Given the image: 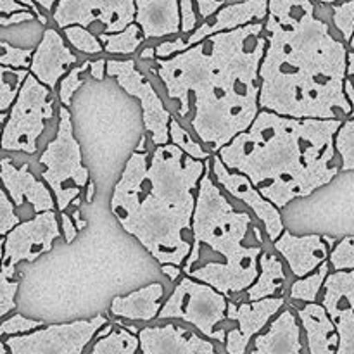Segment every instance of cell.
Listing matches in <instances>:
<instances>
[{
    "instance_id": "cell-1",
    "label": "cell",
    "mask_w": 354,
    "mask_h": 354,
    "mask_svg": "<svg viewBox=\"0 0 354 354\" xmlns=\"http://www.w3.org/2000/svg\"><path fill=\"white\" fill-rule=\"evenodd\" d=\"M265 21L220 31L169 57H156L161 80L178 116L211 152L230 144L261 111L259 68L265 57Z\"/></svg>"
},
{
    "instance_id": "cell-2",
    "label": "cell",
    "mask_w": 354,
    "mask_h": 354,
    "mask_svg": "<svg viewBox=\"0 0 354 354\" xmlns=\"http://www.w3.org/2000/svg\"><path fill=\"white\" fill-rule=\"evenodd\" d=\"M315 3L268 2L259 106L283 116L346 120L351 114L344 90L349 45L317 16Z\"/></svg>"
},
{
    "instance_id": "cell-3",
    "label": "cell",
    "mask_w": 354,
    "mask_h": 354,
    "mask_svg": "<svg viewBox=\"0 0 354 354\" xmlns=\"http://www.w3.org/2000/svg\"><path fill=\"white\" fill-rule=\"evenodd\" d=\"M206 161L173 142L156 145L152 156L135 149L111 197V211L159 263L185 265L192 249L197 190Z\"/></svg>"
},
{
    "instance_id": "cell-4",
    "label": "cell",
    "mask_w": 354,
    "mask_h": 354,
    "mask_svg": "<svg viewBox=\"0 0 354 354\" xmlns=\"http://www.w3.org/2000/svg\"><path fill=\"white\" fill-rule=\"evenodd\" d=\"M342 121L261 109L254 123L218 154L228 168L248 175L266 199L283 209L339 175L335 133Z\"/></svg>"
},
{
    "instance_id": "cell-5",
    "label": "cell",
    "mask_w": 354,
    "mask_h": 354,
    "mask_svg": "<svg viewBox=\"0 0 354 354\" xmlns=\"http://www.w3.org/2000/svg\"><path fill=\"white\" fill-rule=\"evenodd\" d=\"M211 158L197 190L192 221V249L183 273L216 287L230 297L245 292L259 275L261 245H245L251 214L237 211L209 175Z\"/></svg>"
},
{
    "instance_id": "cell-6",
    "label": "cell",
    "mask_w": 354,
    "mask_h": 354,
    "mask_svg": "<svg viewBox=\"0 0 354 354\" xmlns=\"http://www.w3.org/2000/svg\"><path fill=\"white\" fill-rule=\"evenodd\" d=\"M38 161L45 166L41 178L50 187L57 203V211L62 213L76 197H80L82 190L90 182V171L83 165L82 147L73 131L71 113L68 106L59 107L57 133L41 152Z\"/></svg>"
},
{
    "instance_id": "cell-7",
    "label": "cell",
    "mask_w": 354,
    "mask_h": 354,
    "mask_svg": "<svg viewBox=\"0 0 354 354\" xmlns=\"http://www.w3.org/2000/svg\"><path fill=\"white\" fill-rule=\"evenodd\" d=\"M227 310L228 297L223 292L189 275L175 286L171 296L162 304L158 320H182L196 327L204 337L225 344L227 332L223 328L216 330V327L227 320Z\"/></svg>"
},
{
    "instance_id": "cell-8",
    "label": "cell",
    "mask_w": 354,
    "mask_h": 354,
    "mask_svg": "<svg viewBox=\"0 0 354 354\" xmlns=\"http://www.w3.org/2000/svg\"><path fill=\"white\" fill-rule=\"evenodd\" d=\"M54 113L50 88L30 71L19 95L10 106L9 118L3 123V151L35 154L37 140L45 131V121L52 120Z\"/></svg>"
},
{
    "instance_id": "cell-9",
    "label": "cell",
    "mask_w": 354,
    "mask_h": 354,
    "mask_svg": "<svg viewBox=\"0 0 354 354\" xmlns=\"http://www.w3.org/2000/svg\"><path fill=\"white\" fill-rule=\"evenodd\" d=\"M106 324L107 318L97 315L92 320L48 325L23 335H9L3 341L10 354H82Z\"/></svg>"
},
{
    "instance_id": "cell-10",
    "label": "cell",
    "mask_w": 354,
    "mask_h": 354,
    "mask_svg": "<svg viewBox=\"0 0 354 354\" xmlns=\"http://www.w3.org/2000/svg\"><path fill=\"white\" fill-rule=\"evenodd\" d=\"M107 75L116 80L128 95L135 97L142 104V120L152 144H169V123L173 116L152 83L138 71L137 62L133 59H107Z\"/></svg>"
},
{
    "instance_id": "cell-11",
    "label": "cell",
    "mask_w": 354,
    "mask_h": 354,
    "mask_svg": "<svg viewBox=\"0 0 354 354\" xmlns=\"http://www.w3.org/2000/svg\"><path fill=\"white\" fill-rule=\"evenodd\" d=\"M135 0H59L52 12L55 26H99V33H116L135 23Z\"/></svg>"
},
{
    "instance_id": "cell-12",
    "label": "cell",
    "mask_w": 354,
    "mask_h": 354,
    "mask_svg": "<svg viewBox=\"0 0 354 354\" xmlns=\"http://www.w3.org/2000/svg\"><path fill=\"white\" fill-rule=\"evenodd\" d=\"M55 211H41L28 221H21L2 237V265L16 268L19 263H33L45 252H50L61 237Z\"/></svg>"
},
{
    "instance_id": "cell-13",
    "label": "cell",
    "mask_w": 354,
    "mask_h": 354,
    "mask_svg": "<svg viewBox=\"0 0 354 354\" xmlns=\"http://www.w3.org/2000/svg\"><path fill=\"white\" fill-rule=\"evenodd\" d=\"M268 2L270 0H239V2L227 3L209 19L199 24V28L190 35H183L176 40H166L156 45V57H169L220 31L235 30L252 21H265L268 16Z\"/></svg>"
},
{
    "instance_id": "cell-14",
    "label": "cell",
    "mask_w": 354,
    "mask_h": 354,
    "mask_svg": "<svg viewBox=\"0 0 354 354\" xmlns=\"http://www.w3.org/2000/svg\"><path fill=\"white\" fill-rule=\"evenodd\" d=\"M211 171H213L214 180L218 182V185L225 190V192L230 194L235 199L242 201L245 206H249V209L258 216V220L261 221L263 227H265L266 235L272 242H275L280 235L283 234V221L280 216V209L272 203L270 199H266L261 192H259L258 187L252 183V180L248 175L241 171H235L230 169L223 161H221L220 154L213 152L211 156Z\"/></svg>"
},
{
    "instance_id": "cell-15",
    "label": "cell",
    "mask_w": 354,
    "mask_h": 354,
    "mask_svg": "<svg viewBox=\"0 0 354 354\" xmlns=\"http://www.w3.org/2000/svg\"><path fill=\"white\" fill-rule=\"evenodd\" d=\"M286 306V299L280 296L265 297V299L249 301L235 306L234 301H228L227 320L237 322L239 327L227 332L225 351L230 354H244L249 349V342L254 341L263 328L268 327L270 320L280 313Z\"/></svg>"
},
{
    "instance_id": "cell-16",
    "label": "cell",
    "mask_w": 354,
    "mask_h": 354,
    "mask_svg": "<svg viewBox=\"0 0 354 354\" xmlns=\"http://www.w3.org/2000/svg\"><path fill=\"white\" fill-rule=\"evenodd\" d=\"M322 303L339 334L337 354L354 353V268L334 270L325 280Z\"/></svg>"
},
{
    "instance_id": "cell-17",
    "label": "cell",
    "mask_w": 354,
    "mask_h": 354,
    "mask_svg": "<svg viewBox=\"0 0 354 354\" xmlns=\"http://www.w3.org/2000/svg\"><path fill=\"white\" fill-rule=\"evenodd\" d=\"M76 62H78V57L64 44V37H61L55 28H47L33 52L30 71L44 85L55 90L59 82Z\"/></svg>"
},
{
    "instance_id": "cell-18",
    "label": "cell",
    "mask_w": 354,
    "mask_h": 354,
    "mask_svg": "<svg viewBox=\"0 0 354 354\" xmlns=\"http://www.w3.org/2000/svg\"><path fill=\"white\" fill-rule=\"evenodd\" d=\"M140 351L144 354H214L213 342L199 337L185 327L175 324L162 327H145L138 332Z\"/></svg>"
},
{
    "instance_id": "cell-19",
    "label": "cell",
    "mask_w": 354,
    "mask_h": 354,
    "mask_svg": "<svg viewBox=\"0 0 354 354\" xmlns=\"http://www.w3.org/2000/svg\"><path fill=\"white\" fill-rule=\"evenodd\" d=\"M273 244L297 279L313 273L322 263L328 261L330 258V248L327 241L318 234L294 235L289 230H283V234Z\"/></svg>"
},
{
    "instance_id": "cell-20",
    "label": "cell",
    "mask_w": 354,
    "mask_h": 354,
    "mask_svg": "<svg viewBox=\"0 0 354 354\" xmlns=\"http://www.w3.org/2000/svg\"><path fill=\"white\" fill-rule=\"evenodd\" d=\"M2 182L3 189L10 196L17 207L24 203H30L35 213L50 211L57 207L55 197L50 187L44 182H38L31 173L30 165H21L19 168L14 166L9 158L2 159Z\"/></svg>"
},
{
    "instance_id": "cell-21",
    "label": "cell",
    "mask_w": 354,
    "mask_h": 354,
    "mask_svg": "<svg viewBox=\"0 0 354 354\" xmlns=\"http://www.w3.org/2000/svg\"><path fill=\"white\" fill-rule=\"evenodd\" d=\"M135 23L140 24L145 40L182 33L180 0H135Z\"/></svg>"
},
{
    "instance_id": "cell-22",
    "label": "cell",
    "mask_w": 354,
    "mask_h": 354,
    "mask_svg": "<svg viewBox=\"0 0 354 354\" xmlns=\"http://www.w3.org/2000/svg\"><path fill=\"white\" fill-rule=\"evenodd\" d=\"M297 313V311H296ZM292 310H283L270 322L268 328L254 337L251 353L258 354H299L304 346L301 342V327Z\"/></svg>"
},
{
    "instance_id": "cell-23",
    "label": "cell",
    "mask_w": 354,
    "mask_h": 354,
    "mask_svg": "<svg viewBox=\"0 0 354 354\" xmlns=\"http://www.w3.org/2000/svg\"><path fill=\"white\" fill-rule=\"evenodd\" d=\"M301 325L306 332L308 351L311 354H337L339 334L334 320L328 315L324 303H304L297 310Z\"/></svg>"
},
{
    "instance_id": "cell-24",
    "label": "cell",
    "mask_w": 354,
    "mask_h": 354,
    "mask_svg": "<svg viewBox=\"0 0 354 354\" xmlns=\"http://www.w3.org/2000/svg\"><path fill=\"white\" fill-rule=\"evenodd\" d=\"M162 296H165L162 283H149L128 296L114 297L111 303V315L131 322L158 320V315L162 308Z\"/></svg>"
},
{
    "instance_id": "cell-25",
    "label": "cell",
    "mask_w": 354,
    "mask_h": 354,
    "mask_svg": "<svg viewBox=\"0 0 354 354\" xmlns=\"http://www.w3.org/2000/svg\"><path fill=\"white\" fill-rule=\"evenodd\" d=\"M286 283V272L283 265L277 256L263 251L259 256V275L249 289H245V296L249 301L265 299V297L277 296Z\"/></svg>"
},
{
    "instance_id": "cell-26",
    "label": "cell",
    "mask_w": 354,
    "mask_h": 354,
    "mask_svg": "<svg viewBox=\"0 0 354 354\" xmlns=\"http://www.w3.org/2000/svg\"><path fill=\"white\" fill-rule=\"evenodd\" d=\"M140 349V337L138 334L128 330L127 327L118 324L114 325L113 332L106 337H100L93 341L90 348L92 354H133Z\"/></svg>"
},
{
    "instance_id": "cell-27",
    "label": "cell",
    "mask_w": 354,
    "mask_h": 354,
    "mask_svg": "<svg viewBox=\"0 0 354 354\" xmlns=\"http://www.w3.org/2000/svg\"><path fill=\"white\" fill-rule=\"evenodd\" d=\"M99 37L104 44V50L120 55H131L145 40L144 31L138 23L128 24L124 30L116 33H99Z\"/></svg>"
},
{
    "instance_id": "cell-28",
    "label": "cell",
    "mask_w": 354,
    "mask_h": 354,
    "mask_svg": "<svg viewBox=\"0 0 354 354\" xmlns=\"http://www.w3.org/2000/svg\"><path fill=\"white\" fill-rule=\"evenodd\" d=\"M330 261H325L313 273L296 280L290 286V299L301 301V303H315V301H318L325 287V280L330 275Z\"/></svg>"
},
{
    "instance_id": "cell-29",
    "label": "cell",
    "mask_w": 354,
    "mask_h": 354,
    "mask_svg": "<svg viewBox=\"0 0 354 354\" xmlns=\"http://www.w3.org/2000/svg\"><path fill=\"white\" fill-rule=\"evenodd\" d=\"M30 69L28 68H10L0 66V111H9L14 100L19 95L24 82H26Z\"/></svg>"
},
{
    "instance_id": "cell-30",
    "label": "cell",
    "mask_w": 354,
    "mask_h": 354,
    "mask_svg": "<svg viewBox=\"0 0 354 354\" xmlns=\"http://www.w3.org/2000/svg\"><path fill=\"white\" fill-rule=\"evenodd\" d=\"M64 31V37L76 50L83 52V54L95 55L100 54L104 50V44L100 40V37H97L95 33L90 31V28L82 26V24H71V26L62 28Z\"/></svg>"
},
{
    "instance_id": "cell-31",
    "label": "cell",
    "mask_w": 354,
    "mask_h": 354,
    "mask_svg": "<svg viewBox=\"0 0 354 354\" xmlns=\"http://www.w3.org/2000/svg\"><path fill=\"white\" fill-rule=\"evenodd\" d=\"M169 137H171L173 144L178 145L183 152H187L192 158L206 161V159H209L213 156V152L203 142L194 140L192 135L183 128V124L176 118H171V123H169Z\"/></svg>"
},
{
    "instance_id": "cell-32",
    "label": "cell",
    "mask_w": 354,
    "mask_h": 354,
    "mask_svg": "<svg viewBox=\"0 0 354 354\" xmlns=\"http://www.w3.org/2000/svg\"><path fill=\"white\" fill-rule=\"evenodd\" d=\"M335 149L341 158V171H354V118H346L335 133Z\"/></svg>"
},
{
    "instance_id": "cell-33",
    "label": "cell",
    "mask_w": 354,
    "mask_h": 354,
    "mask_svg": "<svg viewBox=\"0 0 354 354\" xmlns=\"http://www.w3.org/2000/svg\"><path fill=\"white\" fill-rule=\"evenodd\" d=\"M86 69H90V61L78 66H73V68L66 73L64 78L59 82V100H61L62 106H71L75 93L78 92L80 86L85 83L83 75H85Z\"/></svg>"
},
{
    "instance_id": "cell-34",
    "label": "cell",
    "mask_w": 354,
    "mask_h": 354,
    "mask_svg": "<svg viewBox=\"0 0 354 354\" xmlns=\"http://www.w3.org/2000/svg\"><path fill=\"white\" fill-rule=\"evenodd\" d=\"M16 268L2 265L0 272V317H7L10 311L16 310L17 280L14 279Z\"/></svg>"
},
{
    "instance_id": "cell-35",
    "label": "cell",
    "mask_w": 354,
    "mask_h": 354,
    "mask_svg": "<svg viewBox=\"0 0 354 354\" xmlns=\"http://www.w3.org/2000/svg\"><path fill=\"white\" fill-rule=\"evenodd\" d=\"M332 21L342 40L349 45L354 37V0H342L341 3L332 6Z\"/></svg>"
},
{
    "instance_id": "cell-36",
    "label": "cell",
    "mask_w": 354,
    "mask_h": 354,
    "mask_svg": "<svg viewBox=\"0 0 354 354\" xmlns=\"http://www.w3.org/2000/svg\"><path fill=\"white\" fill-rule=\"evenodd\" d=\"M44 327V322L40 320H31V318L24 317L21 313H14L12 317L6 318L0 324V335L2 337H9V335H23L28 332H33L37 328Z\"/></svg>"
},
{
    "instance_id": "cell-37",
    "label": "cell",
    "mask_w": 354,
    "mask_h": 354,
    "mask_svg": "<svg viewBox=\"0 0 354 354\" xmlns=\"http://www.w3.org/2000/svg\"><path fill=\"white\" fill-rule=\"evenodd\" d=\"M33 52H35V48L14 47V45H10L9 41L3 38V40H2V57H0V64L10 66V68H28V69H30Z\"/></svg>"
},
{
    "instance_id": "cell-38",
    "label": "cell",
    "mask_w": 354,
    "mask_h": 354,
    "mask_svg": "<svg viewBox=\"0 0 354 354\" xmlns=\"http://www.w3.org/2000/svg\"><path fill=\"white\" fill-rule=\"evenodd\" d=\"M332 270H353L354 268V237H344L335 244L330 251Z\"/></svg>"
},
{
    "instance_id": "cell-39",
    "label": "cell",
    "mask_w": 354,
    "mask_h": 354,
    "mask_svg": "<svg viewBox=\"0 0 354 354\" xmlns=\"http://www.w3.org/2000/svg\"><path fill=\"white\" fill-rule=\"evenodd\" d=\"M16 204L10 199L6 189L0 190V235H7L16 225L21 223L19 214L16 213Z\"/></svg>"
},
{
    "instance_id": "cell-40",
    "label": "cell",
    "mask_w": 354,
    "mask_h": 354,
    "mask_svg": "<svg viewBox=\"0 0 354 354\" xmlns=\"http://www.w3.org/2000/svg\"><path fill=\"white\" fill-rule=\"evenodd\" d=\"M180 14H182V35H190L199 28V10L196 0H180Z\"/></svg>"
},
{
    "instance_id": "cell-41",
    "label": "cell",
    "mask_w": 354,
    "mask_h": 354,
    "mask_svg": "<svg viewBox=\"0 0 354 354\" xmlns=\"http://www.w3.org/2000/svg\"><path fill=\"white\" fill-rule=\"evenodd\" d=\"M344 90H346V95H348L349 104H351V114H349V118H354V50L353 48H349L348 75H346Z\"/></svg>"
},
{
    "instance_id": "cell-42",
    "label": "cell",
    "mask_w": 354,
    "mask_h": 354,
    "mask_svg": "<svg viewBox=\"0 0 354 354\" xmlns=\"http://www.w3.org/2000/svg\"><path fill=\"white\" fill-rule=\"evenodd\" d=\"M35 17H37V14H35L33 10H17V12L7 14V16H0V24H2L3 28H7L14 26V24L31 23V21H35Z\"/></svg>"
},
{
    "instance_id": "cell-43",
    "label": "cell",
    "mask_w": 354,
    "mask_h": 354,
    "mask_svg": "<svg viewBox=\"0 0 354 354\" xmlns=\"http://www.w3.org/2000/svg\"><path fill=\"white\" fill-rule=\"evenodd\" d=\"M227 3V0H196L197 10H199V16L203 21L209 19L213 14H216Z\"/></svg>"
},
{
    "instance_id": "cell-44",
    "label": "cell",
    "mask_w": 354,
    "mask_h": 354,
    "mask_svg": "<svg viewBox=\"0 0 354 354\" xmlns=\"http://www.w3.org/2000/svg\"><path fill=\"white\" fill-rule=\"evenodd\" d=\"M59 216H61V228H62V235H64V241L68 242V244H71V242L76 239V234H78V227H76L73 216H69L66 211L59 213Z\"/></svg>"
},
{
    "instance_id": "cell-45",
    "label": "cell",
    "mask_w": 354,
    "mask_h": 354,
    "mask_svg": "<svg viewBox=\"0 0 354 354\" xmlns=\"http://www.w3.org/2000/svg\"><path fill=\"white\" fill-rule=\"evenodd\" d=\"M106 73H107V59L99 57L95 59V61H90V76H92V78L102 82Z\"/></svg>"
},
{
    "instance_id": "cell-46",
    "label": "cell",
    "mask_w": 354,
    "mask_h": 354,
    "mask_svg": "<svg viewBox=\"0 0 354 354\" xmlns=\"http://www.w3.org/2000/svg\"><path fill=\"white\" fill-rule=\"evenodd\" d=\"M28 9H30V7L24 6L23 2H19V0H0V12H2V16L17 12V10H28Z\"/></svg>"
},
{
    "instance_id": "cell-47",
    "label": "cell",
    "mask_w": 354,
    "mask_h": 354,
    "mask_svg": "<svg viewBox=\"0 0 354 354\" xmlns=\"http://www.w3.org/2000/svg\"><path fill=\"white\" fill-rule=\"evenodd\" d=\"M161 270H162V273H165V275L171 280V282H176L180 277V273L183 272V266L173 265V263H166V265H161Z\"/></svg>"
},
{
    "instance_id": "cell-48",
    "label": "cell",
    "mask_w": 354,
    "mask_h": 354,
    "mask_svg": "<svg viewBox=\"0 0 354 354\" xmlns=\"http://www.w3.org/2000/svg\"><path fill=\"white\" fill-rule=\"evenodd\" d=\"M19 2H23L24 6H28L30 7L31 10H33L35 14H37V19H38V23H41V24H47L48 21H47V16H45L44 12H41L40 9H38V3H37V0H19Z\"/></svg>"
},
{
    "instance_id": "cell-49",
    "label": "cell",
    "mask_w": 354,
    "mask_h": 354,
    "mask_svg": "<svg viewBox=\"0 0 354 354\" xmlns=\"http://www.w3.org/2000/svg\"><path fill=\"white\" fill-rule=\"evenodd\" d=\"M57 2L59 0H37V3L45 12H54V7L57 6Z\"/></svg>"
},
{
    "instance_id": "cell-50",
    "label": "cell",
    "mask_w": 354,
    "mask_h": 354,
    "mask_svg": "<svg viewBox=\"0 0 354 354\" xmlns=\"http://www.w3.org/2000/svg\"><path fill=\"white\" fill-rule=\"evenodd\" d=\"M73 220H75V223H76V227H78V230H83V228L86 227V221L85 220H82V214H80V207H76L75 211H73Z\"/></svg>"
},
{
    "instance_id": "cell-51",
    "label": "cell",
    "mask_w": 354,
    "mask_h": 354,
    "mask_svg": "<svg viewBox=\"0 0 354 354\" xmlns=\"http://www.w3.org/2000/svg\"><path fill=\"white\" fill-rule=\"evenodd\" d=\"M93 196H95V183L88 182V185H86V197H85L86 203H92Z\"/></svg>"
},
{
    "instance_id": "cell-52",
    "label": "cell",
    "mask_w": 354,
    "mask_h": 354,
    "mask_svg": "<svg viewBox=\"0 0 354 354\" xmlns=\"http://www.w3.org/2000/svg\"><path fill=\"white\" fill-rule=\"evenodd\" d=\"M140 59L142 61H145V59H156V47H147L145 50H142Z\"/></svg>"
},
{
    "instance_id": "cell-53",
    "label": "cell",
    "mask_w": 354,
    "mask_h": 354,
    "mask_svg": "<svg viewBox=\"0 0 354 354\" xmlns=\"http://www.w3.org/2000/svg\"><path fill=\"white\" fill-rule=\"evenodd\" d=\"M325 241H327V244H328V248H330V251L332 249L335 248V244H337V239H334V237H327V235H325Z\"/></svg>"
},
{
    "instance_id": "cell-54",
    "label": "cell",
    "mask_w": 354,
    "mask_h": 354,
    "mask_svg": "<svg viewBox=\"0 0 354 354\" xmlns=\"http://www.w3.org/2000/svg\"><path fill=\"white\" fill-rule=\"evenodd\" d=\"M317 3H324V6H334V3H337L339 0H315Z\"/></svg>"
},
{
    "instance_id": "cell-55",
    "label": "cell",
    "mask_w": 354,
    "mask_h": 354,
    "mask_svg": "<svg viewBox=\"0 0 354 354\" xmlns=\"http://www.w3.org/2000/svg\"><path fill=\"white\" fill-rule=\"evenodd\" d=\"M349 48H353L354 50V37L351 38V41H349Z\"/></svg>"
}]
</instances>
